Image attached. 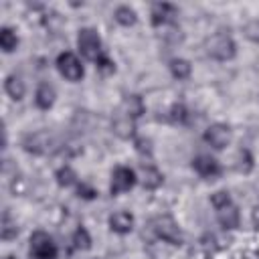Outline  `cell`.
<instances>
[{"instance_id": "cell-27", "label": "cell", "mask_w": 259, "mask_h": 259, "mask_svg": "<svg viewBox=\"0 0 259 259\" xmlns=\"http://www.w3.org/2000/svg\"><path fill=\"white\" fill-rule=\"evenodd\" d=\"M132 144H134V150L142 156V158H152L154 156V142L148 138V136H136L134 140H132Z\"/></svg>"}, {"instance_id": "cell-15", "label": "cell", "mask_w": 259, "mask_h": 259, "mask_svg": "<svg viewBox=\"0 0 259 259\" xmlns=\"http://www.w3.org/2000/svg\"><path fill=\"white\" fill-rule=\"evenodd\" d=\"M140 184L144 190H158L164 184V174L158 166L154 164H144L142 174H140Z\"/></svg>"}, {"instance_id": "cell-31", "label": "cell", "mask_w": 259, "mask_h": 259, "mask_svg": "<svg viewBox=\"0 0 259 259\" xmlns=\"http://www.w3.org/2000/svg\"><path fill=\"white\" fill-rule=\"evenodd\" d=\"M93 65H95L97 73H101V75H113V73H115V61H113L107 53H103Z\"/></svg>"}, {"instance_id": "cell-4", "label": "cell", "mask_w": 259, "mask_h": 259, "mask_svg": "<svg viewBox=\"0 0 259 259\" xmlns=\"http://www.w3.org/2000/svg\"><path fill=\"white\" fill-rule=\"evenodd\" d=\"M59 75L69 83H79L85 77V65L75 51H61L55 59Z\"/></svg>"}, {"instance_id": "cell-13", "label": "cell", "mask_w": 259, "mask_h": 259, "mask_svg": "<svg viewBox=\"0 0 259 259\" xmlns=\"http://www.w3.org/2000/svg\"><path fill=\"white\" fill-rule=\"evenodd\" d=\"M111 132H113V136H117L119 140L130 142V140H134V138L138 136L136 119H132V117H127L125 113L119 111V115H115V117L111 119Z\"/></svg>"}, {"instance_id": "cell-24", "label": "cell", "mask_w": 259, "mask_h": 259, "mask_svg": "<svg viewBox=\"0 0 259 259\" xmlns=\"http://www.w3.org/2000/svg\"><path fill=\"white\" fill-rule=\"evenodd\" d=\"M71 245H73L75 251H89L93 247V237H91L89 229L83 227V225H79L73 231V235H71Z\"/></svg>"}, {"instance_id": "cell-2", "label": "cell", "mask_w": 259, "mask_h": 259, "mask_svg": "<svg viewBox=\"0 0 259 259\" xmlns=\"http://www.w3.org/2000/svg\"><path fill=\"white\" fill-rule=\"evenodd\" d=\"M150 229L154 233V237L166 245H172V247H180L184 243V233L178 225V221L164 212V214H156L152 221H150Z\"/></svg>"}, {"instance_id": "cell-28", "label": "cell", "mask_w": 259, "mask_h": 259, "mask_svg": "<svg viewBox=\"0 0 259 259\" xmlns=\"http://www.w3.org/2000/svg\"><path fill=\"white\" fill-rule=\"evenodd\" d=\"M208 202H210V206H212V208H214V212H217V210H221V208H227V206H229V204H233L235 200H233V196H231V192H229V190L221 188V190H214V192L210 194Z\"/></svg>"}, {"instance_id": "cell-11", "label": "cell", "mask_w": 259, "mask_h": 259, "mask_svg": "<svg viewBox=\"0 0 259 259\" xmlns=\"http://www.w3.org/2000/svg\"><path fill=\"white\" fill-rule=\"evenodd\" d=\"M134 227H136V217H134V212H130L125 208H119V210H115L107 217V229L113 235L125 237L134 231Z\"/></svg>"}, {"instance_id": "cell-18", "label": "cell", "mask_w": 259, "mask_h": 259, "mask_svg": "<svg viewBox=\"0 0 259 259\" xmlns=\"http://www.w3.org/2000/svg\"><path fill=\"white\" fill-rule=\"evenodd\" d=\"M113 20L119 26H123V28H132V26L138 24L140 16H138V10L134 6H130V4H117L113 8Z\"/></svg>"}, {"instance_id": "cell-6", "label": "cell", "mask_w": 259, "mask_h": 259, "mask_svg": "<svg viewBox=\"0 0 259 259\" xmlns=\"http://www.w3.org/2000/svg\"><path fill=\"white\" fill-rule=\"evenodd\" d=\"M138 182H140V176H138V172H136L132 166L117 164V166L111 170V178H109V194H111V196L125 194V192H130Z\"/></svg>"}, {"instance_id": "cell-30", "label": "cell", "mask_w": 259, "mask_h": 259, "mask_svg": "<svg viewBox=\"0 0 259 259\" xmlns=\"http://www.w3.org/2000/svg\"><path fill=\"white\" fill-rule=\"evenodd\" d=\"M243 36L249 40V42H253V45H259V18H251V20H247L245 24H243Z\"/></svg>"}, {"instance_id": "cell-22", "label": "cell", "mask_w": 259, "mask_h": 259, "mask_svg": "<svg viewBox=\"0 0 259 259\" xmlns=\"http://www.w3.org/2000/svg\"><path fill=\"white\" fill-rule=\"evenodd\" d=\"M166 119L172 125H188L192 121V113L184 103H174L168 111H166Z\"/></svg>"}, {"instance_id": "cell-10", "label": "cell", "mask_w": 259, "mask_h": 259, "mask_svg": "<svg viewBox=\"0 0 259 259\" xmlns=\"http://www.w3.org/2000/svg\"><path fill=\"white\" fill-rule=\"evenodd\" d=\"M176 16H178V6L170 2H154L150 6V24L158 30L176 22Z\"/></svg>"}, {"instance_id": "cell-1", "label": "cell", "mask_w": 259, "mask_h": 259, "mask_svg": "<svg viewBox=\"0 0 259 259\" xmlns=\"http://www.w3.org/2000/svg\"><path fill=\"white\" fill-rule=\"evenodd\" d=\"M204 51H206V55H208L212 61L229 63V61H233V59L237 57L239 47H237L235 36H233L229 30H217V32H212L210 36H206V40H204Z\"/></svg>"}, {"instance_id": "cell-12", "label": "cell", "mask_w": 259, "mask_h": 259, "mask_svg": "<svg viewBox=\"0 0 259 259\" xmlns=\"http://www.w3.org/2000/svg\"><path fill=\"white\" fill-rule=\"evenodd\" d=\"M32 101H34V107L40 109V111L53 109V105H55V101H57V89H55V85L49 83V81H40V83L36 85V89H34Z\"/></svg>"}, {"instance_id": "cell-8", "label": "cell", "mask_w": 259, "mask_h": 259, "mask_svg": "<svg viewBox=\"0 0 259 259\" xmlns=\"http://www.w3.org/2000/svg\"><path fill=\"white\" fill-rule=\"evenodd\" d=\"M51 146H53V138L49 132L45 130H36V132H28L22 136L20 140V148L26 152V154H32V156H47L51 152Z\"/></svg>"}, {"instance_id": "cell-5", "label": "cell", "mask_w": 259, "mask_h": 259, "mask_svg": "<svg viewBox=\"0 0 259 259\" xmlns=\"http://www.w3.org/2000/svg\"><path fill=\"white\" fill-rule=\"evenodd\" d=\"M28 255H30V259H57L59 245L47 231L36 229L28 237Z\"/></svg>"}, {"instance_id": "cell-32", "label": "cell", "mask_w": 259, "mask_h": 259, "mask_svg": "<svg viewBox=\"0 0 259 259\" xmlns=\"http://www.w3.org/2000/svg\"><path fill=\"white\" fill-rule=\"evenodd\" d=\"M251 219H253V223L259 227V204L253 208V212H251Z\"/></svg>"}, {"instance_id": "cell-21", "label": "cell", "mask_w": 259, "mask_h": 259, "mask_svg": "<svg viewBox=\"0 0 259 259\" xmlns=\"http://www.w3.org/2000/svg\"><path fill=\"white\" fill-rule=\"evenodd\" d=\"M235 170L239 174H251L255 170V156L249 148H239L235 154Z\"/></svg>"}, {"instance_id": "cell-7", "label": "cell", "mask_w": 259, "mask_h": 259, "mask_svg": "<svg viewBox=\"0 0 259 259\" xmlns=\"http://www.w3.org/2000/svg\"><path fill=\"white\" fill-rule=\"evenodd\" d=\"M231 140H233V130H231V125L225 123V121H212V123L206 125V130L202 132V142H204L208 148L217 150V152L225 150V148L231 144Z\"/></svg>"}, {"instance_id": "cell-19", "label": "cell", "mask_w": 259, "mask_h": 259, "mask_svg": "<svg viewBox=\"0 0 259 259\" xmlns=\"http://www.w3.org/2000/svg\"><path fill=\"white\" fill-rule=\"evenodd\" d=\"M168 71L176 81H188L192 77V63L186 57H174L168 61Z\"/></svg>"}, {"instance_id": "cell-17", "label": "cell", "mask_w": 259, "mask_h": 259, "mask_svg": "<svg viewBox=\"0 0 259 259\" xmlns=\"http://www.w3.org/2000/svg\"><path fill=\"white\" fill-rule=\"evenodd\" d=\"M4 93L12 99V101H22L26 95V83L22 81L20 75L16 73H8L4 77Z\"/></svg>"}, {"instance_id": "cell-29", "label": "cell", "mask_w": 259, "mask_h": 259, "mask_svg": "<svg viewBox=\"0 0 259 259\" xmlns=\"http://www.w3.org/2000/svg\"><path fill=\"white\" fill-rule=\"evenodd\" d=\"M75 194H77L81 200L91 202V200H95V198L99 196V190H97L93 184H89V182H79V184L75 186Z\"/></svg>"}, {"instance_id": "cell-25", "label": "cell", "mask_w": 259, "mask_h": 259, "mask_svg": "<svg viewBox=\"0 0 259 259\" xmlns=\"http://www.w3.org/2000/svg\"><path fill=\"white\" fill-rule=\"evenodd\" d=\"M160 38H162V42H166V45L178 47V45L184 42V32H182V28L178 26V22H172V24L160 28Z\"/></svg>"}, {"instance_id": "cell-16", "label": "cell", "mask_w": 259, "mask_h": 259, "mask_svg": "<svg viewBox=\"0 0 259 259\" xmlns=\"http://www.w3.org/2000/svg\"><path fill=\"white\" fill-rule=\"evenodd\" d=\"M121 113H125L132 119H140L146 113V101L138 93H127L121 99Z\"/></svg>"}, {"instance_id": "cell-9", "label": "cell", "mask_w": 259, "mask_h": 259, "mask_svg": "<svg viewBox=\"0 0 259 259\" xmlns=\"http://www.w3.org/2000/svg\"><path fill=\"white\" fill-rule=\"evenodd\" d=\"M190 168L204 180H214L223 174V164L210 154H196L190 160Z\"/></svg>"}, {"instance_id": "cell-26", "label": "cell", "mask_w": 259, "mask_h": 259, "mask_svg": "<svg viewBox=\"0 0 259 259\" xmlns=\"http://www.w3.org/2000/svg\"><path fill=\"white\" fill-rule=\"evenodd\" d=\"M0 237H2V241H14V239L18 237V225H16V219H12V214L8 212V208L2 212Z\"/></svg>"}, {"instance_id": "cell-20", "label": "cell", "mask_w": 259, "mask_h": 259, "mask_svg": "<svg viewBox=\"0 0 259 259\" xmlns=\"http://www.w3.org/2000/svg\"><path fill=\"white\" fill-rule=\"evenodd\" d=\"M55 182L61 188H71V186L79 184V174H77V170L71 164H61L55 170Z\"/></svg>"}, {"instance_id": "cell-14", "label": "cell", "mask_w": 259, "mask_h": 259, "mask_svg": "<svg viewBox=\"0 0 259 259\" xmlns=\"http://www.w3.org/2000/svg\"><path fill=\"white\" fill-rule=\"evenodd\" d=\"M217 223L223 231H237L241 227V210L239 206L233 202L227 208L217 210Z\"/></svg>"}, {"instance_id": "cell-23", "label": "cell", "mask_w": 259, "mask_h": 259, "mask_svg": "<svg viewBox=\"0 0 259 259\" xmlns=\"http://www.w3.org/2000/svg\"><path fill=\"white\" fill-rule=\"evenodd\" d=\"M18 45H20V38H18L16 30L12 26H6V24L0 26V49H2V53L10 55L18 49Z\"/></svg>"}, {"instance_id": "cell-3", "label": "cell", "mask_w": 259, "mask_h": 259, "mask_svg": "<svg viewBox=\"0 0 259 259\" xmlns=\"http://www.w3.org/2000/svg\"><path fill=\"white\" fill-rule=\"evenodd\" d=\"M77 51L85 61L95 63L105 51H103V40L97 32V28L93 26H81L77 30Z\"/></svg>"}]
</instances>
